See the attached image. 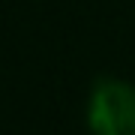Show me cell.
<instances>
[{
  "label": "cell",
  "instance_id": "cell-1",
  "mask_svg": "<svg viewBox=\"0 0 135 135\" xmlns=\"http://www.w3.org/2000/svg\"><path fill=\"white\" fill-rule=\"evenodd\" d=\"M90 135H135V84L120 75H99L84 102Z\"/></svg>",
  "mask_w": 135,
  "mask_h": 135
}]
</instances>
